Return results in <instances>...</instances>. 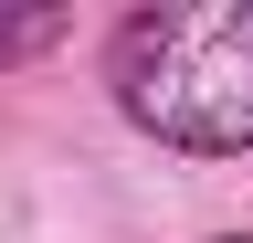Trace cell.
Instances as JSON below:
<instances>
[{"label":"cell","mask_w":253,"mask_h":243,"mask_svg":"<svg viewBox=\"0 0 253 243\" xmlns=\"http://www.w3.org/2000/svg\"><path fill=\"white\" fill-rule=\"evenodd\" d=\"M63 21H74V11H0V64H21V53L63 43Z\"/></svg>","instance_id":"cell-2"},{"label":"cell","mask_w":253,"mask_h":243,"mask_svg":"<svg viewBox=\"0 0 253 243\" xmlns=\"http://www.w3.org/2000/svg\"><path fill=\"white\" fill-rule=\"evenodd\" d=\"M106 74L158 148H253V0H158L116 32Z\"/></svg>","instance_id":"cell-1"}]
</instances>
